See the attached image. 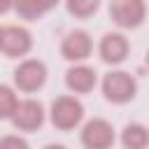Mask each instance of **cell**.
I'll list each match as a JSON object with an SVG mask.
<instances>
[{
	"label": "cell",
	"mask_w": 149,
	"mask_h": 149,
	"mask_svg": "<svg viewBox=\"0 0 149 149\" xmlns=\"http://www.w3.org/2000/svg\"><path fill=\"white\" fill-rule=\"evenodd\" d=\"M144 12L142 0H114L109 5V16L119 28H137L144 21Z\"/></svg>",
	"instance_id": "obj_5"
},
{
	"label": "cell",
	"mask_w": 149,
	"mask_h": 149,
	"mask_svg": "<svg viewBox=\"0 0 149 149\" xmlns=\"http://www.w3.org/2000/svg\"><path fill=\"white\" fill-rule=\"evenodd\" d=\"M33 47V37L26 28L21 26H5L2 28V51L7 58H19V56H26Z\"/></svg>",
	"instance_id": "obj_7"
},
{
	"label": "cell",
	"mask_w": 149,
	"mask_h": 149,
	"mask_svg": "<svg viewBox=\"0 0 149 149\" xmlns=\"http://www.w3.org/2000/svg\"><path fill=\"white\" fill-rule=\"evenodd\" d=\"M49 116H51V123L58 130H72L84 119V105L74 95H58L51 102Z\"/></svg>",
	"instance_id": "obj_1"
},
{
	"label": "cell",
	"mask_w": 149,
	"mask_h": 149,
	"mask_svg": "<svg viewBox=\"0 0 149 149\" xmlns=\"http://www.w3.org/2000/svg\"><path fill=\"white\" fill-rule=\"evenodd\" d=\"M0 149H30V144L19 135H5L0 137Z\"/></svg>",
	"instance_id": "obj_15"
},
{
	"label": "cell",
	"mask_w": 149,
	"mask_h": 149,
	"mask_svg": "<svg viewBox=\"0 0 149 149\" xmlns=\"http://www.w3.org/2000/svg\"><path fill=\"white\" fill-rule=\"evenodd\" d=\"M19 107V98L12 86L0 84V119H12Z\"/></svg>",
	"instance_id": "obj_13"
},
{
	"label": "cell",
	"mask_w": 149,
	"mask_h": 149,
	"mask_svg": "<svg viewBox=\"0 0 149 149\" xmlns=\"http://www.w3.org/2000/svg\"><path fill=\"white\" fill-rule=\"evenodd\" d=\"M100 58L109 65H119L126 61L128 56V40L121 35V33H107L102 40H100Z\"/></svg>",
	"instance_id": "obj_9"
},
{
	"label": "cell",
	"mask_w": 149,
	"mask_h": 149,
	"mask_svg": "<svg viewBox=\"0 0 149 149\" xmlns=\"http://www.w3.org/2000/svg\"><path fill=\"white\" fill-rule=\"evenodd\" d=\"M44 149H65L63 144H49V147H44Z\"/></svg>",
	"instance_id": "obj_17"
},
{
	"label": "cell",
	"mask_w": 149,
	"mask_h": 149,
	"mask_svg": "<svg viewBox=\"0 0 149 149\" xmlns=\"http://www.w3.org/2000/svg\"><path fill=\"white\" fill-rule=\"evenodd\" d=\"M0 47H2V28H0Z\"/></svg>",
	"instance_id": "obj_18"
},
{
	"label": "cell",
	"mask_w": 149,
	"mask_h": 149,
	"mask_svg": "<svg viewBox=\"0 0 149 149\" xmlns=\"http://www.w3.org/2000/svg\"><path fill=\"white\" fill-rule=\"evenodd\" d=\"M102 93H105V98H107L109 102L123 105V102H128V100L135 98V93H137V81H135L128 72H123V70H112V72H107L105 79H102Z\"/></svg>",
	"instance_id": "obj_2"
},
{
	"label": "cell",
	"mask_w": 149,
	"mask_h": 149,
	"mask_svg": "<svg viewBox=\"0 0 149 149\" xmlns=\"http://www.w3.org/2000/svg\"><path fill=\"white\" fill-rule=\"evenodd\" d=\"M84 149H109L114 144V128L105 119H91L81 128Z\"/></svg>",
	"instance_id": "obj_4"
},
{
	"label": "cell",
	"mask_w": 149,
	"mask_h": 149,
	"mask_svg": "<svg viewBox=\"0 0 149 149\" xmlns=\"http://www.w3.org/2000/svg\"><path fill=\"white\" fill-rule=\"evenodd\" d=\"M65 84L74 93H88L95 86V70L88 65H74L65 72Z\"/></svg>",
	"instance_id": "obj_10"
},
{
	"label": "cell",
	"mask_w": 149,
	"mask_h": 149,
	"mask_svg": "<svg viewBox=\"0 0 149 149\" xmlns=\"http://www.w3.org/2000/svg\"><path fill=\"white\" fill-rule=\"evenodd\" d=\"M44 81H47V65L37 58H28L14 70V84L23 93H33L42 88Z\"/></svg>",
	"instance_id": "obj_3"
},
{
	"label": "cell",
	"mask_w": 149,
	"mask_h": 149,
	"mask_svg": "<svg viewBox=\"0 0 149 149\" xmlns=\"http://www.w3.org/2000/svg\"><path fill=\"white\" fill-rule=\"evenodd\" d=\"M98 9V0H70L68 2V12L74 14L77 19H86Z\"/></svg>",
	"instance_id": "obj_14"
},
{
	"label": "cell",
	"mask_w": 149,
	"mask_h": 149,
	"mask_svg": "<svg viewBox=\"0 0 149 149\" xmlns=\"http://www.w3.org/2000/svg\"><path fill=\"white\" fill-rule=\"evenodd\" d=\"M147 65H149V51H147Z\"/></svg>",
	"instance_id": "obj_19"
},
{
	"label": "cell",
	"mask_w": 149,
	"mask_h": 149,
	"mask_svg": "<svg viewBox=\"0 0 149 149\" xmlns=\"http://www.w3.org/2000/svg\"><path fill=\"white\" fill-rule=\"evenodd\" d=\"M91 49H93V42L88 37L86 30H72L63 37V44H61V54L63 58L68 61H84L91 56Z\"/></svg>",
	"instance_id": "obj_8"
},
{
	"label": "cell",
	"mask_w": 149,
	"mask_h": 149,
	"mask_svg": "<svg viewBox=\"0 0 149 149\" xmlns=\"http://www.w3.org/2000/svg\"><path fill=\"white\" fill-rule=\"evenodd\" d=\"M121 144L126 149H147L149 147V130L142 123H128L121 130Z\"/></svg>",
	"instance_id": "obj_11"
},
{
	"label": "cell",
	"mask_w": 149,
	"mask_h": 149,
	"mask_svg": "<svg viewBox=\"0 0 149 149\" xmlns=\"http://www.w3.org/2000/svg\"><path fill=\"white\" fill-rule=\"evenodd\" d=\"M12 123H14L16 130H26V133L37 130L44 123V107H42V102L33 100V98L21 100L16 112H14V116H12Z\"/></svg>",
	"instance_id": "obj_6"
},
{
	"label": "cell",
	"mask_w": 149,
	"mask_h": 149,
	"mask_svg": "<svg viewBox=\"0 0 149 149\" xmlns=\"http://www.w3.org/2000/svg\"><path fill=\"white\" fill-rule=\"evenodd\" d=\"M51 7H54V2H37V0H19V2L14 5L16 14L23 16V19H28V21H35L37 16H42V14L49 12Z\"/></svg>",
	"instance_id": "obj_12"
},
{
	"label": "cell",
	"mask_w": 149,
	"mask_h": 149,
	"mask_svg": "<svg viewBox=\"0 0 149 149\" xmlns=\"http://www.w3.org/2000/svg\"><path fill=\"white\" fill-rule=\"evenodd\" d=\"M7 9H12V2H7V0L0 2V12H7Z\"/></svg>",
	"instance_id": "obj_16"
}]
</instances>
